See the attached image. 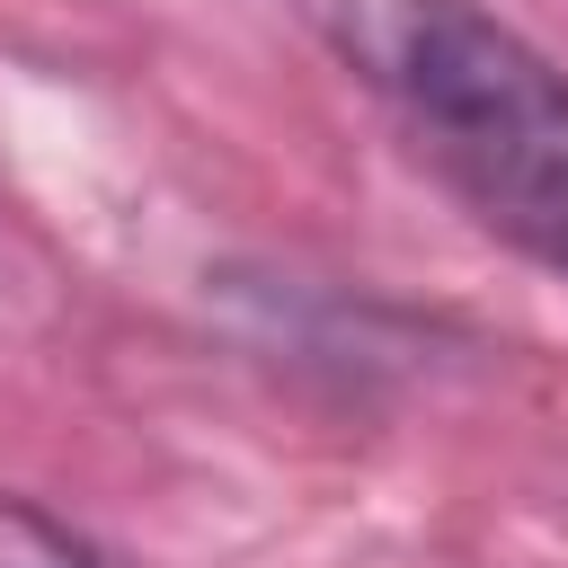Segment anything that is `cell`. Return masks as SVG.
Listing matches in <instances>:
<instances>
[{
    "instance_id": "1",
    "label": "cell",
    "mask_w": 568,
    "mask_h": 568,
    "mask_svg": "<svg viewBox=\"0 0 568 568\" xmlns=\"http://www.w3.org/2000/svg\"><path fill=\"white\" fill-rule=\"evenodd\" d=\"M293 18L399 115L453 204L568 275V71L479 0H293Z\"/></svg>"
},
{
    "instance_id": "2",
    "label": "cell",
    "mask_w": 568,
    "mask_h": 568,
    "mask_svg": "<svg viewBox=\"0 0 568 568\" xmlns=\"http://www.w3.org/2000/svg\"><path fill=\"white\" fill-rule=\"evenodd\" d=\"M0 568H115L71 515H53L44 497L0 488Z\"/></svg>"
}]
</instances>
